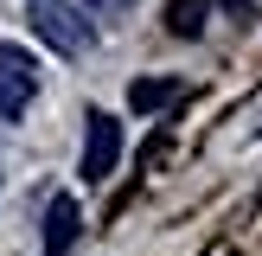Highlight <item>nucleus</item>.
<instances>
[{
  "label": "nucleus",
  "instance_id": "obj_7",
  "mask_svg": "<svg viewBox=\"0 0 262 256\" xmlns=\"http://www.w3.org/2000/svg\"><path fill=\"white\" fill-rule=\"evenodd\" d=\"M90 7H102V13H122V7H128V0H90Z\"/></svg>",
  "mask_w": 262,
  "mask_h": 256
},
{
  "label": "nucleus",
  "instance_id": "obj_3",
  "mask_svg": "<svg viewBox=\"0 0 262 256\" xmlns=\"http://www.w3.org/2000/svg\"><path fill=\"white\" fill-rule=\"evenodd\" d=\"M122 154V122L109 109H90V141H83V179H109Z\"/></svg>",
  "mask_w": 262,
  "mask_h": 256
},
{
  "label": "nucleus",
  "instance_id": "obj_4",
  "mask_svg": "<svg viewBox=\"0 0 262 256\" xmlns=\"http://www.w3.org/2000/svg\"><path fill=\"white\" fill-rule=\"evenodd\" d=\"M71 237H77V199H71V192H58L51 211H45V256H64V250H71Z\"/></svg>",
  "mask_w": 262,
  "mask_h": 256
},
{
  "label": "nucleus",
  "instance_id": "obj_6",
  "mask_svg": "<svg viewBox=\"0 0 262 256\" xmlns=\"http://www.w3.org/2000/svg\"><path fill=\"white\" fill-rule=\"evenodd\" d=\"M173 90H179L173 77H154V83H135V90H128V102H135V109H160Z\"/></svg>",
  "mask_w": 262,
  "mask_h": 256
},
{
  "label": "nucleus",
  "instance_id": "obj_2",
  "mask_svg": "<svg viewBox=\"0 0 262 256\" xmlns=\"http://www.w3.org/2000/svg\"><path fill=\"white\" fill-rule=\"evenodd\" d=\"M32 96H38V58L26 45H7L0 38V115H26L32 109Z\"/></svg>",
  "mask_w": 262,
  "mask_h": 256
},
{
  "label": "nucleus",
  "instance_id": "obj_1",
  "mask_svg": "<svg viewBox=\"0 0 262 256\" xmlns=\"http://www.w3.org/2000/svg\"><path fill=\"white\" fill-rule=\"evenodd\" d=\"M26 19H32V32L45 38V45H58L64 58H77V51H90V45H96L90 19L71 7V0H26Z\"/></svg>",
  "mask_w": 262,
  "mask_h": 256
},
{
  "label": "nucleus",
  "instance_id": "obj_5",
  "mask_svg": "<svg viewBox=\"0 0 262 256\" xmlns=\"http://www.w3.org/2000/svg\"><path fill=\"white\" fill-rule=\"evenodd\" d=\"M205 13H211V0H166V32L199 38L205 32Z\"/></svg>",
  "mask_w": 262,
  "mask_h": 256
}]
</instances>
